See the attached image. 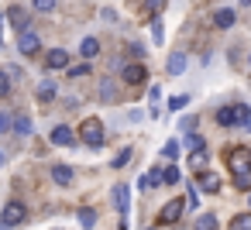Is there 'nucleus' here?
Returning <instances> with one entry per match:
<instances>
[{"label": "nucleus", "instance_id": "f257e3e1", "mask_svg": "<svg viewBox=\"0 0 251 230\" xmlns=\"http://www.w3.org/2000/svg\"><path fill=\"white\" fill-rule=\"evenodd\" d=\"M227 168H230L237 189H248L251 192V151L248 148H230L227 151Z\"/></svg>", "mask_w": 251, "mask_h": 230}, {"label": "nucleus", "instance_id": "f03ea898", "mask_svg": "<svg viewBox=\"0 0 251 230\" xmlns=\"http://www.w3.org/2000/svg\"><path fill=\"white\" fill-rule=\"evenodd\" d=\"M79 141L90 144V148H103V124H100L97 117L83 120V124H79Z\"/></svg>", "mask_w": 251, "mask_h": 230}, {"label": "nucleus", "instance_id": "7ed1b4c3", "mask_svg": "<svg viewBox=\"0 0 251 230\" xmlns=\"http://www.w3.org/2000/svg\"><path fill=\"white\" fill-rule=\"evenodd\" d=\"M25 216H28V209H25V203H18V199H11L4 209H0V227L4 230H11V227H18V223H25Z\"/></svg>", "mask_w": 251, "mask_h": 230}, {"label": "nucleus", "instance_id": "20e7f679", "mask_svg": "<svg viewBox=\"0 0 251 230\" xmlns=\"http://www.w3.org/2000/svg\"><path fill=\"white\" fill-rule=\"evenodd\" d=\"M182 209H186V199H169L165 206H162V213H158V223H179V216H182Z\"/></svg>", "mask_w": 251, "mask_h": 230}, {"label": "nucleus", "instance_id": "39448f33", "mask_svg": "<svg viewBox=\"0 0 251 230\" xmlns=\"http://www.w3.org/2000/svg\"><path fill=\"white\" fill-rule=\"evenodd\" d=\"M110 199H114V209H117L121 216H124V213L131 209V189H127L124 182H117V185H114V192H110Z\"/></svg>", "mask_w": 251, "mask_h": 230}, {"label": "nucleus", "instance_id": "423d86ee", "mask_svg": "<svg viewBox=\"0 0 251 230\" xmlns=\"http://www.w3.org/2000/svg\"><path fill=\"white\" fill-rule=\"evenodd\" d=\"M42 48V38L35 35V31H25V35H18V52L21 55H35Z\"/></svg>", "mask_w": 251, "mask_h": 230}, {"label": "nucleus", "instance_id": "0eeeda50", "mask_svg": "<svg viewBox=\"0 0 251 230\" xmlns=\"http://www.w3.org/2000/svg\"><path fill=\"white\" fill-rule=\"evenodd\" d=\"M49 141H52V144H59V148H69V144H76V134H73V127L59 124V127H52Z\"/></svg>", "mask_w": 251, "mask_h": 230}, {"label": "nucleus", "instance_id": "6e6552de", "mask_svg": "<svg viewBox=\"0 0 251 230\" xmlns=\"http://www.w3.org/2000/svg\"><path fill=\"white\" fill-rule=\"evenodd\" d=\"M7 21L14 24V31H18V35H25V31H28V24H31V14H28V11H21V7H11V11H7Z\"/></svg>", "mask_w": 251, "mask_h": 230}, {"label": "nucleus", "instance_id": "1a4fd4ad", "mask_svg": "<svg viewBox=\"0 0 251 230\" xmlns=\"http://www.w3.org/2000/svg\"><path fill=\"white\" fill-rule=\"evenodd\" d=\"M217 124H220V127H241V120H237V103L220 107V110H217Z\"/></svg>", "mask_w": 251, "mask_h": 230}, {"label": "nucleus", "instance_id": "9d476101", "mask_svg": "<svg viewBox=\"0 0 251 230\" xmlns=\"http://www.w3.org/2000/svg\"><path fill=\"white\" fill-rule=\"evenodd\" d=\"M145 79H148V72H145V66H141V62H138V66H134V62H131V66H124V83L141 86Z\"/></svg>", "mask_w": 251, "mask_h": 230}, {"label": "nucleus", "instance_id": "9b49d317", "mask_svg": "<svg viewBox=\"0 0 251 230\" xmlns=\"http://www.w3.org/2000/svg\"><path fill=\"white\" fill-rule=\"evenodd\" d=\"M45 69H69V55H66L62 48H52V52L45 55Z\"/></svg>", "mask_w": 251, "mask_h": 230}, {"label": "nucleus", "instance_id": "f8f14e48", "mask_svg": "<svg viewBox=\"0 0 251 230\" xmlns=\"http://www.w3.org/2000/svg\"><path fill=\"white\" fill-rule=\"evenodd\" d=\"M165 69H169V76H182V72H186V55H182V52H172Z\"/></svg>", "mask_w": 251, "mask_h": 230}, {"label": "nucleus", "instance_id": "ddd939ff", "mask_svg": "<svg viewBox=\"0 0 251 230\" xmlns=\"http://www.w3.org/2000/svg\"><path fill=\"white\" fill-rule=\"evenodd\" d=\"M234 21H237V14H234L230 7H220V11L213 14V24H217V28H230Z\"/></svg>", "mask_w": 251, "mask_h": 230}, {"label": "nucleus", "instance_id": "4468645a", "mask_svg": "<svg viewBox=\"0 0 251 230\" xmlns=\"http://www.w3.org/2000/svg\"><path fill=\"white\" fill-rule=\"evenodd\" d=\"M52 182H55V185H69V182H73V168H69V165H55V168H52Z\"/></svg>", "mask_w": 251, "mask_h": 230}, {"label": "nucleus", "instance_id": "2eb2a0df", "mask_svg": "<svg viewBox=\"0 0 251 230\" xmlns=\"http://www.w3.org/2000/svg\"><path fill=\"white\" fill-rule=\"evenodd\" d=\"M193 230H220V223H217V216H213V213H200V216H196V223H193Z\"/></svg>", "mask_w": 251, "mask_h": 230}, {"label": "nucleus", "instance_id": "dca6fc26", "mask_svg": "<svg viewBox=\"0 0 251 230\" xmlns=\"http://www.w3.org/2000/svg\"><path fill=\"white\" fill-rule=\"evenodd\" d=\"M196 185H200L203 192H220V182H217V175H210V172H203V175L196 179Z\"/></svg>", "mask_w": 251, "mask_h": 230}, {"label": "nucleus", "instance_id": "f3484780", "mask_svg": "<svg viewBox=\"0 0 251 230\" xmlns=\"http://www.w3.org/2000/svg\"><path fill=\"white\" fill-rule=\"evenodd\" d=\"M79 52H83V59H93V55H100V42L97 38H83Z\"/></svg>", "mask_w": 251, "mask_h": 230}, {"label": "nucleus", "instance_id": "a211bd4d", "mask_svg": "<svg viewBox=\"0 0 251 230\" xmlns=\"http://www.w3.org/2000/svg\"><path fill=\"white\" fill-rule=\"evenodd\" d=\"M100 100H103V103L117 100V86H114V79H103V83H100Z\"/></svg>", "mask_w": 251, "mask_h": 230}, {"label": "nucleus", "instance_id": "6ab92c4d", "mask_svg": "<svg viewBox=\"0 0 251 230\" xmlns=\"http://www.w3.org/2000/svg\"><path fill=\"white\" fill-rule=\"evenodd\" d=\"M158 182H165V175H162L158 168H151V172H145V179H141V189H155Z\"/></svg>", "mask_w": 251, "mask_h": 230}, {"label": "nucleus", "instance_id": "aec40b11", "mask_svg": "<svg viewBox=\"0 0 251 230\" xmlns=\"http://www.w3.org/2000/svg\"><path fill=\"white\" fill-rule=\"evenodd\" d=\"M79 227H83V230H90V227H97V209H90V206H83V209H79Z\"/></svg>", "mask_w": 251, "mask_h": 230}, {"label": "nucleus", "instance_id": "412c9836", "mask_svg": "<svg viewBox=\"0 0 251 230\" xmlns=\"http://www.w3.org/2000/svg\"><path fill=\"white\" fill-rule=\"evenodd\" d=\"M35 93H38V100H52L59 90H55V83H52V79H45V83H38V90H35Z\"/></svg>", "mask_w": 251, "mask_h": 230}, {"label": "nucleus", "instance_id": "4be33fe9", "mask_svg": "<svg viewBox=\"0 0 251 230\" xmlns=\"http://www.w3.org/2000/svg\"><path fill=\"white\" fill-rule=\"evenodd\" d=\"M14 131H18L21 138H28V134H31V120H28L25 114H21V117H14Z\"/></svg>", "mask_w": 251, "mask_h": 230}, {"label": "nucleus", "instance_id": "5701e85b", "mask_svg": "<svg viewBox=\"0 0 251 230\" xmlns=\"http://www.w3.org/2000/svg\"><path fill=\"white\" fill-rule=\"evenodd\" d=\"M230 230H251V213H241L230 220Z\"/></svg>", "mask_w": 251, "mask_h": 230}, {"label": "nucleus", "instance_id": "b1692460", "mask_svg": "<svg viewBox=\"0 0 251 230\" xmlns=\"http://www.w3.org/2000/svg\"><path fill=\"white\" fill-rule=\"evenodd\" d=\"M186 151H203V138L200 134H186Z\"/></svg>", "mask_w": 251, "mask_h": 230}, {"label": "nucleus", "instance_id": "393cba45", "mask_svg": "<svg viewBox=\"0 0 251 230\" xmlns=\"http://www.w3.org/2000/svg\"><path fill=\"white\" fill-rule=\"evenodd\" d=\"M162 155H165L169 161H176V158H179V141H165V148H162Z\"/></svg>", "mask_w": 251, "mask_h": 230}, {"label": "nucleus", "instance_id": "a878e982", "mask_svg": "<svg viewBox=\"0 0 251 230\" xmlns=\"http://www.w3.org/2000/svg\"><path fill=\"white\" fill-rule=\"evenodd\" d=\"M127 161H131V148H124V151H117V155H114V161H110V165H114V168H124V165H127Z\"/></svg>", "mask_w": 251, "mask_h": 230}, {"label": "nucleus", "instance_id": "bb28decb", "mask_svg": "<svg viewBox=\"0 0 251 230\" xmlns=\"http://www.w3.org/2000/svg\"><path fill=\"white\" fill-rule=\"evenodd\" d=\"M66 72H69V76H90V62H76V66H69Z\"/></svg>", "mask_w": 251, "mask_h": 230}, {"label": "nucleus", "instance_id": "cd10ccee", "mask_svg": "<svg viewBox=\"0 0 251 230\" xmlns=\"http://www.w3.org/2000/svg\"><path fill=\"white\" fill-rule=\"evenodd\" d=\"M186 103H189V93H176V96L169 100V107H172V110H182Z\"/></svg>", "mask_w": 251, "mask_h": 230}, {"label": "nucleus", "instance_id": "c85d7f7f", "mask_svg": "<svg viewBox=\"0 0 251 230\" xmlns=\"http://www.w3.org/2000/svg\"><path fill=\"white\" fill-rule=\"evenodd\" d=\"M189 165L193 168H206V151H193L189 155Z\"/></svg>", "mask_w": 251, "mask_h": 230}, {"label": "nucleus", "instance_id": "c756f323", "mask_svg": "<svg viewBox=\"0 0 251 230\" xmlns=\"http://www.w3.org/2000/svg\"><path fill=\"white\" fill-rule=\"evenodd\" d=\"M162 175H165V185H176V182H179V168H176V165H169Z\"/></svg>", "mask_w": 251, "mask_h": 230}, {"label": "nucleus", "instance_id": "7c9ffc66", "mask_svg": "<svg viewBox=\"0 0 251 230\" xmlns=\"http://www.w3.org/2000/svg\"><path fill=\"white\" fill-rule=\"evenodd\" d=\"M7 93H11V76L0 69V96H7Z\"/></svg>", "mask_w": 251, "mask_h": 230}, {"label": "nucleus", "instance_id": "2f4dec72", "mask_svg": "<svg viewBox=\"0 0 251 230\" xmlns=\"http://www.w3.org/2000/svg\"><path fill=\"white\" fill-rule=\"evenodd\" d=\"M35 11H42V14L55 11V0H35Z\"/></svg>", "mask_w": 251, "mask_h": 230}, {"label": "nucleus", "instance_id": "473e14b6", "mask_svg": "<svg viewBox=\"0 0 251 230\" xmlns=\"http://www.w3.org/2000/svg\"><path fill=\"white\" fill-rule=\"evenodd\" d=\"M151 35H155V42H162V38H165V28H162V21H151Z\"/></svg>", "mask_w": 251, "mask_h": 230}, {"label": "nucleus", "instance_id": "72a5a7b5", "mask_svg": "<svg viewBox=\"0 0 251 230\" xmlns=\"http://www.w3.org/2000/svg\"><path fill=\"white\" fill-rule=\"evenodd\" d=\"M182 199H186V206H189V209H196V203H200V196H196V189H189V192H186Z\"/></svg>", "mask_w": 251, "mask_h": 230}, {"label": "nucleus", "instance_id": "f704fd0d", "mask_svg": "<svg viewBox=\"0 0 251 230\" xmlns=\"http://www.w3.org/2000/svg\"><path fill=\"white\" fill-rule=\"evenodd\" d=\"M148 7H151V11H162V7H165V0H148Z\"/></svg>", "mask_w": 251, "mask_h": 230}, {"label": "nucleus", "instance_id": "c9c22d12", "mask_svg": "<svg viewBox=\"0 0 251 230\" xmlns=\"http://www.w3.org/2000/svg\"><path fill=\"white\" fill-rule=\"evenodd\" d=\"M7 131V114H0V134Z\"/></svg>", "mask_w": 251, "mask_h": 230}, {"label": "nucleus", "instance_id": "e433bc0d", "mask_svg": "<svg viewBox=\"0 0 251 230\" xmlns=\"http://www.w3.org/2000/svg\"><path fill=\"white\" fill-rule=\"evenodd\" d=\"M0 165H4V151H0Z\"/></svg>", "mask_w": 251, "mask_h": 230}, {"label": "nucleus", "instance_id": "4c0bfd02", "mask_svg": "<svg viewBox=\"0 0 251 230\" xmlns=\"http://www.w3.org/2000/svg\"><path fill=\"white\" fill-rule=\"evenodd\" d=\"M241 4H244V7H248V4H251V0H241Z\"/></svg>", "mask_w": 251, "mask_h": 230}, {"label": "nucleus", "instance_id": "58836bf2", "mask_svg": "<svg viewBox=\"0 0 251 230\" xmlns=\"http://www.w3.org/2000/svg\"><path fill=\"white\" fill-rule=\"evenodd\" d=\"M248 203H251V192H248Z\"/></svg>", "mask_w": 251, "mask_h": 230}, {"label": "nucleus", "instance_id": "ea45409f", "mask_svg": "<svg viewBox=\"0 0 251 230\" xmlns=\"http://www.w3.org/2000/svg\"><path fill=\"white\" fill-rule=\"evenodd\" d=\"M248 62H251V59H248Z\"/></svg>", "mask_w": 251, "mask_h": 230}]
</instances>
